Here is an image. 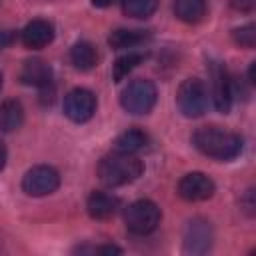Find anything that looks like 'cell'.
<instances>
[{"label": "cell", "instance_id": "cell-1", "mask_svg": "<svg viewBox=\"0 0 256 256\" xmlns=\"http://www.w3.org/2000/svg\"><path fill=\"white\" fill-rule=\"evenodd\" d=\"M192 142L204 156L220 162L234 160L242 152V138L236 132H228L218 126L198 128L192 136Z\"/></svg>", "mask_w": 256, "mask_h": 256}, {"label": "cell", "instance_id": "cell-2", "mask_svg": "<svg viewBox=\"0 0 256 256\" xmlns=\"http://www.w3.org/2000/svg\"><path fill=\"white\" fill-rule=\"evenodd\" d=\"M142 170L144 164L140 158H136L134 154H120V152H112L104 156L98 164V176L110 188L126 186L134 182L136 178H140Z\"/></svg>", "mask_w": 256, "mask_h": 256}, {"label": "cell", "instance_id": "cell-3", "mask_svg": "<svg viewBox=\"0 0 256 256\" xmlns=\"http://www.w3.org/2000/svg\"><path fill=\"white\" fill-rule=\"evenodd\" d=\"M160 218H162V212H160L158 204L152 200H146V198L132 202L124 212L126 228L130 234H136V236H146V234L154 232L160 224Z\"/></svg>", "mask_w": 256, "mask_h": 256}, {"label": "cell", "instance_id": "cell-4", "mask_svg": "<svg viewBox=\"0 0 256 256\" xmlns=\"http://www.w3.org/2000/svg\"><path fill=\"white\" fill-rule=\"evenodd\" d=\"M210 92L200 78H188L178 86L176 104L186 118H198L208 110Z\"/></svg>", "mask_w": 256, "mask_h": 256}, {"label": "cell", "instance_id": "cell-5", "mask_svg": "<svg viewBox=\"0 0 256 256\" xmlns=\"http://www.w3.org/2000/svg\"><path fill=\"white\" fill-rule=\"evenodd\" d=\"M158 92L150 80H132L120 94V104L130 114H148L156 104Z\"/></svg>", "mask_w": 256, "mask_h": 256}, {"label": "cell", "instance_id": "cell-6", "mask_svg": "<svg viewBox=\"0 0 256 256\" xmlns=\"http://www.w3.org/2000/svg\"><path fill=\"white\" fill-rule=\"evenodd\" d=\"M60 186V174L52 166H34L22 178V190L28 196H48Z\"/></svg>", "mask_w": 256, "mask_h": 256}, {"label": "cell", "instance_id": "cell-7", "mask_svg": "<svg viewBox=\"0 0 256 256\" xmlns=\"http://www.w3.org/2000/svg\"><path fill=\"white\" fill-rule=\"evenodd\" d=\"M210 78H212V94H210L212 102L218 112L226 114L234 100V80L220 62L210 64Z\"/></svg>", "mask_w": 256, "mask_h": 256}, {"label": "cell", "instance_id": "cell-8", "mask_svg": "<svg viewBox=\"0 0 256 256\" xmlns=\"http://www.w3.org/2000/svg\"><path fill=\"white\" fill-rule=\"evenodd\" d=\"M96 112V96L86 88H74L64 96V114L72 122H88Z\"/></svg>", "mask_w": 256, "mask_h": 256}, {"label": "cell", "instance_id": "cell-9", "mask_svg": "<svg viewBox=\"0 0 256 256\" xmlns=\"http://www.w3.org/2000/svg\"><path fill=\"white\" fill-rule=\"evenodd\" d=\"M216 186L212 182L210 176H206L204 172H190L186 176L180 178L178 182V194L180 198L188 200V202H202L212 198Z\"/></svg>", "mask_w": 256, "mask_h": 256}, {"label": "cell", "instance_id": "cell-10", "mask_svg": "<svg viewBox=\"0 0 256 256\" xmlns=\"http://www.w3.org/2000/svg\"><path fill=\"white\" fill-rule=\"evenodd\" d=\"M212 244V230L210 224L202 218H194L188 222L184 232V252L190 254H204L210 250Z\"/></svg>", "mask_w": 256, "mask_h": 256}, {"label": "cell", "instance_id": "cell-11", "mask_svg": "<svg viewBox=\"0 0 256 256\" xmlns=\"http://www.w3.org/2000/svg\"><path fill=\"white\" fill-rule=\"evenodd\" d=\"M20 80L26 86L46 90L48 86H52V68L42 58H30L24 62V66L20 70Z\"/></svg>", "mask_w": 256, "mask_h": 256}, {"label": "cell", "instance_id": "cell-12", "mask_svg": "<svg viewBox=\"0 0 256 256\" xmlns=\"http://www.w3.org/2000/svg\"><path fill=\"white\" fill-rule=\"evenodd\" d=\"M20 38L26 48H44L54 40V26L48 20L36 18L24 26V30L20 32Z\"/></svg>", "mask_w": 256, "mask_h": 256}, {"label": "cell", "instance_id": "cell-13", "mask_svg": "<svg viewBox=\"0 0 256 256\" xmlns=\"http://www.w3.org/2000/svg\"><path fill=\"white\" fill-rule=\"evenodd\" d=\"M120 208V200L108 192H92L86 200V210L94 220H108L112 218Z\"/></svg>", "mask_w": 256, "mask_h": 256}, {"label": "cell", "instance_id": "cell-14", "mask_svg": "<svg viewBox=\"0 0 256 256\" xmlns=\"http://www.w3.org/2000/svg\"><path fill=\"white\" fill-rule=\"evenodd\" d=\"M146 30H130V28H118L108 36V44L114 50H132L148 40Z\"/></svg>", "mask_w": 256, "mask_h": 256}, {"label": "cell", "instance_id": "cell-15", "mask_svg": "<svg viewBox=\"0 0 256 256\" xmlns=\"http://www.w3.org/2000/svg\"><path fill=\"white\" fill-rule=\"evenodd\" d=\"M24 122V108L18 100L0 102V132H14Z\"/></svg>", "mask_w": 256, "mask_h": 256}, {"label": "cell", "instance_id": "cell-16", "mask_svg": "<svg viewBox=\"0 0 256 256\" xmlns=\"http://www.w3.org/2000/svg\"><path fill=\"white\" fill-rule=\"evenodd\" d=\"M174 16L186 24H196L206 16V0H174Z\"/></svg>", "mask_w": 256, "mask_h": 256}, {"label": "cell", "instance_id": "cell-17", "mask_svg": "<svg viewBox=\"0 0 256 256\" xmlns=\"http://www.w3.org/2000/svg\"><path fill=\"white\" fill-rule=\"evenodd\" d=\"M148 142V136L138 130V128H130L126 132H122L116 140H114V152L120 154H136L138 150H142Z\"/></svg>", "mask_w": 256, "mask_h": 256}, {"label": "cell", "instance_id": "cell-18", "mask_svg": "<svg viewBox=\"0 0 256 256\" xmlns=\"http://www.w3.org/2000/svg\"><path fill=\"white\" fill-rule=\"evenodd\" d=\"M70 60L78 70H90L98 64V50L90 42H76L70 48Z\"/></svg>", "mask_w": 256, "mask_h": 256}, {"label": "cell", "instance_id": "cell-19", "mask_svg": "<svg viewBox=\"0 0 256 256\" xmlns=\"http://www.w3.org/2000/svg\"><path fill=\"white\" fill-rule=\"evenodd\" d=\"M144 60V54L142 52H136V50H128V54L120 56L114 64V82H122L140 62Z\"/></svg>", "mask_w": 256, "mask_h": 256}, {"label": "cell", "instance_id": "cell-20", "mask_svg": "<svg viewBox=\"0 0 256 256\" xmlns=\"http://www.w3.org/2000/svg\"><path fill=\"white\" fill-rule=\"evenodd\" d=\"M122 10L130 18H148L156 12L158 0H120Z\"/></svg>", "mask_w": 256, "mask_h": 256}, {"label": "cell", "instance_id": "cell-21", "mask_svg": "<svg viewBox=\"0 0 256 256\" xmlns=\"http://www.w3.org/2000/svg\"><path fill=\"white\" fill-rule=\"evenodd\" d=\"M232 38H234V42L238 46L254 48V44H256V26L254 24H246V26L234 28L232 30Z\"/></svg>", "mask_w": 256, "mask_h": 256}, {"label": "cell", "instance_id": "cell-22", "mask_svg": "<svg viewBox=\"0 0 256 256\" xmlns=\"http://www.w3.org/2000/svg\"><path fill=\"white\" fill-rule=\"evenodd\" d=\"M14 32L12 30H0V50L2 48H6V46H10L12 42H14Z\"/></svg>", "mask_w": 256, "mask_h": 256}, {"label": "cell", "instance_id": "cell-23", "mask_svg": "<svg viewBox=\"0 0 256 256\" xmlns=\"http://www.w3.org/2000/svg\"><path fill=\"white\" fill-rule=\"evenodd\" d=\"M96 254H120L122 250L118 246H112V244H106V246H100V248H94Z\"/></svg>", "mask_w": 256, "mask_h": 256}, {"label": "cell", "instance_id": "cell-24", "mask_svg": "<svg viewBox=\"0 0 256 256\" xmlns=\"http://www.w3.org/2000/svg\"><path fill=\"white\" fill-rule=\"evenodd\" d=\"M232 4L240 10H250L254 6V0H232Z\"/></svg>", "mask_w": 256, "mask_h": 256}, {"label": "cell", "instance_id": "cell-25", "mask_svg": "<svg viewBox=\"0 0 256 256\" xmlns=\"http://www.w3.org/2000/svg\"><path fill=\"white\" fill-rule=\"evenodd\" d=\"M6 160H8V150H6V146H4V142H0V170L4 168V164H6Z\"/></svg>", "mask_w": 256, "mask_h": 256}, {"label": "cell", "instance_id": "cell-26", "mask_svg": "<svg viewBox=\"0 0 256 256\" xmlns=\"http://www.w3.org/2000/svg\"><path fill=\"white\" fill-rule=\"evenodd\" d=\"M116 2H120V0H92V4L98 6V8H108V6L116 4Z\"/></svg>", "mask_w": 256, "mask_h": 256}, {"label": "cell", "instance_id": "cell-27", "mask_svg": "<svg viewBox=\"0 0 256 256\" xmlns=\"http://www.w3.org/2000/svg\"><path fill=\"white\" fill-rule=\"evenodd\" d=\"M0 88H2V74H0Z\"/></svg>", "mask_w": 256, "mask_h": 256}]
</instances>
